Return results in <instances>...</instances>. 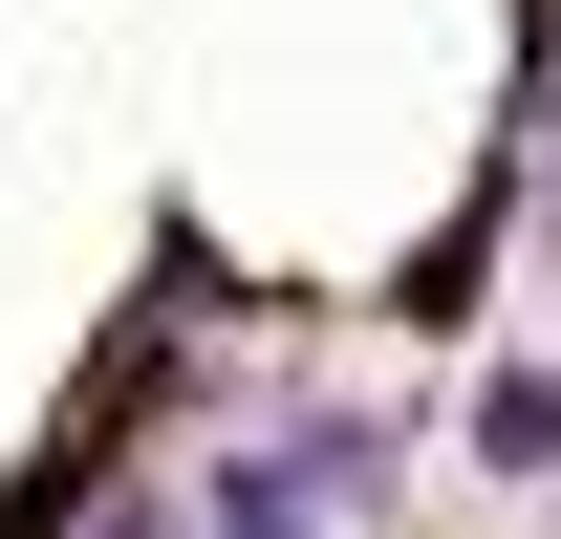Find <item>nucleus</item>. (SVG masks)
I'll return each mask as SVG.
<instances>
[{
  "mask_svg": "<svg viewBox=\"0 0 561 539\" xmlns=\"http://www.w3.org/2000/svg\"><path fill=\"white\" fill-rule=\"evenodd\" d=\"M476 454L496 474H561V367H496V389H476Z\"/></svg>",
  "mask_w": 561,
  "mask_h": 539,
  "instance_id": "obj_1",
  "label": "nucleus"
}]
</instances>
